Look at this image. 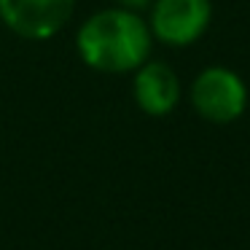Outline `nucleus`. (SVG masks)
<instances>
[{"label": "nucleus", "instance_id": "nucleus-1", "mask_svg": "<svg viewBox=\"0 0 250 250\" xmlns=\"http://www.w3.org/2000/svg\"><path fill=\"white\" fill-rule=\"evenodd\" d=\"M78 54L103 73L137 70L151 54V30L129 8L100 11L78 30Z\"/></svg>", "mask_w": 250, "mask_h": 250}, {"label": "nucleus", "instance_id": "nucleus-2", "mask_svg": "<svg viewBox=\"0 0 250 250\" xmlns=\"http://www.w3.org/2000/svg\"><path fill=\"white\" fill-rule=\"evenodd\" d=\"M191 100L202 119L212 124H229L242 116L248 105V89L242 78L229 67H207L196 76Z\"/></svg>", "mask_w": 250, "mask_h": 250}, {"label": "nucleus", "instance_id": "nucleus-3", "mask_svg": "<svg viewBox=\"0 0 250 250\" xmlns=\"http://www.w3.org/2000/svg\"><path fill=\"white\" fill-rule=\"evenodd\" d=\"M210 17V0H156L151 11V33L167 46H188L202 38Z\"/></svg>", "mask_w": 250, "mask_h": 250}, {"label": "nucleus", "instance_id": "nucleus-4", "mask_svg": "<svg viewBox=\"0 0 250 250\" xmlns=\"http://www.w3.org/2000/svg\"><path fill=\"white\" fill-rule=\"evenodd\" d=\"M73 3L76 0H0V17L22 38L46 41L65 27Z\"/></svg>", "mask_w": 250, "mask_h": 250}, {"label": "nucleus", "instance_id": "nucleus-5", "mask_svg": "<svg viewBox=\"0 0 250 250\" xmlns=\"http://www.w3.org/2000/svg\"><path fill=\"white\" fill-rule=\"evenodd\" d=\"M178 76L164 62H143L135 76V100L148 116H167L178 105Z\"/></svg>", "mask_w": 250, "mask_h": 250}, {"label": "nucleus", "instance_id": "nucleus-6", "mask_svg": "<svg viewBox=\"0 0 250 250\" xmlns=\"http://www.w3.org/2000/svg\"><path fill=\"white\" fill-rule=\"evenodd\" d=\"M121 3H124L126 8H143L148 3V0H121Z\"/></svg>", "mask_w": 250, "mask_h": 250}]
</instances>
